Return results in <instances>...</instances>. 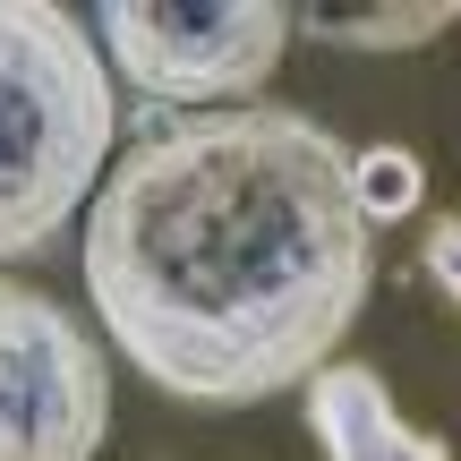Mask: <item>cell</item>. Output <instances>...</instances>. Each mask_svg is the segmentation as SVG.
<instances>
[{
    "mask_svg": "<svg viewBox=\"0 0 461 461\" xmlns=\"http://www.w3.org/2000/svg\"><path fill=\"white\" fill-rule=\"evenodd\" d=\"M367 282L376 240L350 197V146L282 103L154 120L86 205L103 333L180 402L316 384Z\"/></svg>",
    "mask_w": 461,
    "mask_h": 461,
    "instance_id": "obj_1",
    "label": "cell"
},
{
    "mask_svg": "<svg viewBox=\"0 0 461 461\" xmlns=\"http://www.w3.org/2000/svg\"><path fill=\"white\" fill-rule=\"evenodd\" d=\"M120 137V95L95 34L60 0H0V257H34L95 205Z\"/></svg>",
    "mask_w": 461,
    "mask_h": 461,
    "instance_id": "obj_2",
    "label": "cell"
},
{
    "mask_svg": "<svg viewBox=\"0 0 461 461\" xmlns=\"http://www.w3.org/2000/svg\"><path fill=\"white\" fill-rule=\"evenodd\" d=\"M103 51H112L120 86H137L146 103H214L240 112L265 77L282 68L299 17L274 0H214V9H188V0H112L95 17Z\"/></svg>",
    "mask_w": 461,
    "mask_h": 461,
    "instance_id": "obj_3",
    "label": "cell"
},
{
    "mask_svg": "<svg viewBox=\"0 0 461 461\" xmlns=\"http://www.w3.org/2000/svg\"><path fill=\"white\" fill-rule=\"evenodd\" d=\"M112 367L60 299L0 282V461H95Z\"/></svg>",
    "mask_w": 461,
    "mask_h": 461,
    "instance_id": "obj_4",
    "label": "cell"
},
{
    "mask_svg": "<svg viewBox=\"0 0 461 461\" xmlns=\"http://www.w3.org/2000/svg\"><path fill=\"white\" fill-rule=\"evenodd\" d=\"M308 428L325 445V461H445V445L419 436L367 367H325L308 384Z\"/></svg>",
    "mask_w": 461,
    "mask_h": 461,
    "instance_id": "obj_5",
    "label": "cell"
},
{
    "mask_svg": "<svg viewBox=\"0 0 461 461\" xmlns=\"http://www.w3.org/2000/svg\"><path fill=\"white\" fill-rule=\"evenodd\" d=\"M299 26H316L325 43H350V51H411V43H428V34H445L461 26V9L453 0H428V9H308Z\"/></svg>",
    "mask_w": 461,
    "mask_h": 461,
    "instance_id": "obj_6",
    "label": "cell"
},
{
    "mask_svg": "<svg viewBox=\"0 0 461 461\" xmlns=\"http://www.w3.org/2000/svg\"><path fill=\"white\" fill-rule=\"evenodd\" d=\"M350 197H359L367 230L402 222V214H419V197H428V163H419L411 146H359L350 154Z\"/></svg>",
    "mask_w": 461,
    "mask_h": 461,
    "instance_id": "obj_7",
    "label": "cell"
},
{
    "mask_svg": "<svg viewBox=\"0 0 461 461\" xmlns=\"http://www.w3.org/2000/svg\"><path fill=\"white\" fill-rule=\"evenodd\" d=\"M428 274H436V282H445V299H453V308H461V214L428 230Z\"/></svg>",
    "mask_w": 461,
    "mask_h": 461,
    "instance_id": "obj_8",
    "label": "cell"
}]
</instances>
